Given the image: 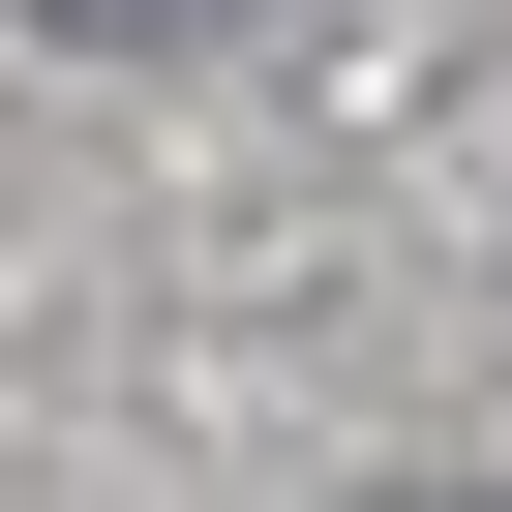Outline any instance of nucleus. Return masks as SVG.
I'll list each match as a JSON object with an SVG mask.
<instances>
[{
	"label": "nucleus",
	"instance_id": "nucleus-1",
	"mask_svg": "<svg viewBox=\"0 0 512 512\" xmlns=\"http://www.w3.org/2000/svg\"><path fill=\"white\" fill-rule=\"evenodd\" d=\"M31 31H91V61H181V31H241V0H31Z\"/></svg>",
	"mask_w": 512,
	"mask_h": 512
},
{
	"label": "nucleus",
	"instance_id": "nucleus-2",
	"mask_svg": "<svg viewBox=\"0 0 512 512\" xmlns=\"http://www.w3.org/2000/svg\"><path fill=\"white\" fill-rule=\"evenodd\" d=\"M392 512H482V482H392Z\"/></svg>",
	"mask_w": 512,
	"mask_h": 512
}]
</instances>
